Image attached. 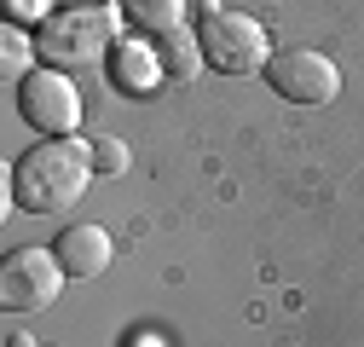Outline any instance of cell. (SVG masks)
<instances>
[{"label": "cell", "instance_id": "1", "mask_svg": "<svg viewBox=\"0 0 364 347\" xmlns=\"http://www.w3.org/2000/svg\"><path fill=\"white\" fill-rule=\"evenodd\" d=\"M87 180H93V151H81L75 139H41L12 168V203L29 214H64L81 203Z\"/></svg>", "mask_w": 364, "mask_h": 347}, {"label": "cell", "instance_id": "2", "mask_svg": "<svg viewBox=\"0 0 364 347\" xmlns=\"http://www.w3.org/2000/svg\"><path fill=\"white\" fill-rule=\"evenodd\" d=\"M110 41H116V12L110 6H70V12H53L41 23L35 47L47 58V70H81L99 53H110Z\"/></svg>", "mask_w": 364, "mask_h": 347}, {"label": "cell", "instance_id": "3", "mask_svg": "<svg viewBox=\"0 0 364 347\" xmlns=\"http://www.w3.org/2000/svg\"><path fill=\"white\" fill-rule=\"evenodd\" d=\"M197 41H203V64H214L220 75H266V64H272L266 29L249 12L208 6L203 23H197Z\"/></svg>", "mask_w": 364, "mask_h": 347}, {"label": "cell", "instance_id": "4", "mask_svg": "<svg viewBox=\"0 0 364 347\" xmlns=\"http://www.w3.org/2000/svg\"><path fill=\"white\" fill-rule=\"evenodd\" d=\"M18 110L47 139H70L81 127V93H75V81L64 70H29L18 81Z\"/></svg>", "mask_w": 364, "mask_h": 347}, {"label": "cell", "instance_id": "5", "mask_svg": "<svg viewBox=\"0 0 364 347\" xmlns=\"http://www.w3.org/2000/svg\"><path fill=\"white\" fill-rule=\"evenodd\" d=\"M64 267H58V255L47 249H12L6 255V267H0V301H6V313H47L58 289H64Z\"/></svg>", "mask_w": 364, "mask_h": 347}, {"label": "cell", "instance_id": "6", "mask_svg": "<svg viewBox=\"0 0 364 347\" xmlns=\"http://www.w3.org/2000/svg\"><path fill=\"white\" fill-rule=\"evenodd\" d=\"M266 87L278 99H289V105H330L341 93V70L312 47H284L266 64Z\"/></svg>", "mask_w": 364, "mask_h": 347}, {"label": "cell", "instance_id": "7", "mask_svg": "<svg viewBox=\"0 0 364 347\" xmlns=\"http://www.w3.org/2000/svg\"><path fill=\"white\" fill-rule=\"evenodd\" d=\"M53 255H58V267L70 278H93V272L110 267V232L93 226V220H75V226H64V237H58Z\"/></svg>", "mask_w": 364, "mask_h": 347}, {"label": "cell", "instance_id": "8", "mask_svg": "<svg viewBox=\"0 0 364 347\" xmlns=\"http://www.w3.org/2000/svg\"><path fill=\"white\" fill-rule=\"evenodd\" d=\"M110 81L122 87V93H151V87L162 81V64H156V53L151 47H122L110 53Z\"/></svg>", "mask_w": 364, "mask_h": 347}, {"label": "cell", "instance_id": "9", "mask_svg": "<svg viewBox=\"0 0 364 347\" xmlns=\"http://www.w3.org/2000/svg\"><path fill=\"white\" fill-rule=\"evenodd\" d=\"M122 18L139 29V35L162 41V35L179 29V18H186V0H122Z\"/></svg>", "mask_w": 364, "mask_h": 347}, {"label": "cell", "instance_id": "10", "mask_svg": "<svg viewBox=\"0 0 364 347\" xmlns=\"http://www.w3.org/2000/svg\"><path fill=\"white\" fill-rule=\"evenodd\" d=\"M151 53H156L162 75L191 81V75H197V64H203V41H197V35H186V29H173V35H162V41H156Z\"/></svg>", "mask_w": 364, "mask_h": 347}, {"label": "cell", "instance_id": "11", "mask_svg": "<svg viewBox=\"0 0 364 347\" xmlns=\"http://www.w3.org/2000/svg\"><path fill=\"white\" fill-rule=\"evenodd\" d=\"M0 70H6V81H23V75L35 70V58H29V35H23V29H6V41H0Z\"/></svg>", "mask_w": 364, "mask_h": 347}, {"label": "cell", "instance_id": "12", "mask_svg": "<svg viewBox=\"0 0 364 347\" xmlns=\"http://www.w3.org/2000/svg\"><path fill=\"white\" fill-rule=\"evenodd\" d=\"M93 174H127V145L122 139H93Z\"/></svg>", "mask_w": 364, "mask_h": 347}, {"label": "cell", "instance_id": "13", "mask_svg": "<svg viewBox=\"0 0 364 347\" xmlns=\"http://www.w3.org/2000/svg\"><path fill=\"white\" fill-rule=\"evenodd\" d=\"M12 12L18 18H41V12H47V0H12Z\"/></svg>", "mask_w": 364, "mask_h": 347}]
</instances>
